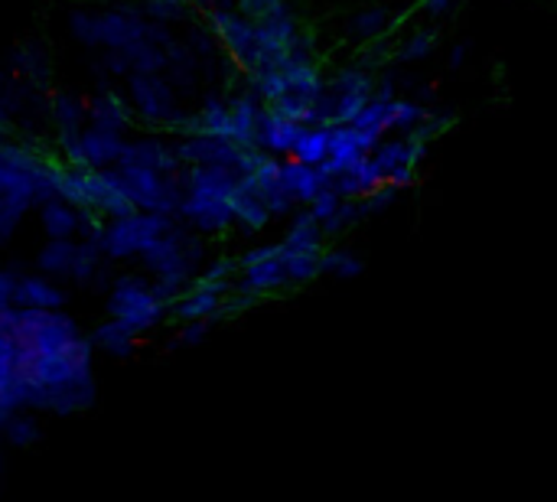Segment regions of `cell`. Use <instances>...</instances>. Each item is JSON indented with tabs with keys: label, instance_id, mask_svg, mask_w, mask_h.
Returning a JSON list of instances; mask_svg holds the SVG:
<instances>
[{
	"label": "cell",
	"instance_id": "obj_1",
	"mask_svg": "<svg viewBox=\"0 0 557 502\" xmlns=\"http://www.w3.org/2000/svg\"><path fill=\"white\" fill-rule=\"evenodd\" d=\"M91 340L82 333L52 353L16 350V385L23 408L49 415H78L95 405Z\"/></svg>",
	"mask_w": 557,
	"mask_h": 502
},
{
	"label": "cell",
	"instance_id": "obj_2",
	"mask_svg": "<svg viewBox=\"0 0 557 502\" xmlns=\"http://www.w3.org/2000/svg\"><path fill=\"white\" fill-rule=\"evenodd\" d=\"M140 261L153 278V291L170 304L199 274V265L206 261V245L202 235L173 219V225L140 252Z\"/></svg>",
	"mask_w": 557,
	"mask_h": 502
},
{
	"label": "cell",
	"instance_id": "obj_3",
	"mask_svg": "<svg viewBox=\"0 0 557 502\" xmlns=\"http://www.w3.org/2000/svg\"><path fill=\"white\" fill-rule=\"evenodd\" d=\"M0 327L13 336L16 350H26V353H52L82 336V327L75 323V317L62 314V307L36 310V307L10 304L0 310Z\"/></svg>",
	"mask_w": 557,
	"mask_h": 502
},
{
	"label": "cell",
	"instance_id": "obj_4",
	"mask_svg": "<svg viewBox=\"0 0 557 502\" xmlns=\"http://www.w3.org/2000/svg\"><path fill=\"white\" fill-rule=\"evenodd\" d=\"M108 317H117L137 336H147L166 323V301L153 291V281L140 274H121L108 284Z\"/></svg>",
	"mask_w": 557,
	"mask_h": 502
},
{
	"label": "cell",
	"instance_id": "obj_5",
	"mask_svg": "<svg viewBox=\"0 0 557 502\" xmlns=\"http://www.w3.org/2000/svg\"><path fill=\"white\" fill-rule=\"evenodd\" d=\"M173 225V216L163 212H127L117 219H104L101 222V235H98V252L108 261H127V258H140V252L160 238L166 229Z\"/></svg>",
	"mask_w": 557,
	"mask_h": 502
},
{
	"label": "cell",
	"instance_id": "obj_6",
	"mask_svg": "<svg viewBox=\"0 0 557 502\" xmlns=\"http://www.w3.org/2000/svg\"><path fill=\"white\" fill-rule=\"evenodd\" d=\"M117 183L134 209L140 212H163L176 216V206L183 199L180 170H153V167H134V163H114Z\"/></svg>",
	"mask_w": 557,
	"mask_h": 502
},
{
	"label": "cell",
	"instance_id": "obj_7",
	"mask_svg": "<svg viewBox=\"0 0 557 502\" xmlns=\"http://www.w3.org/2000/svg\"><path fill=\"white\" fill-rule=\"evenodd\" d=\"M199 20L215 36V42H222L225 56L232 59V65L242 75L261 65V59H258V39H255V20H248L235 7H202L199 10Z\"/></svg>",
	"mask_w": 557,
	"mask_h": 502
},
{
	"label": "cell",
	"instance_id": "obj_8",
	"mask_svg": "<svg viewBox=\"0 0 557 502\" xmlns=\"http://www.w3.org/2000/svg\"><path fill=\"white\" fill-rule=\"evenodd\" d=\"M176 160L186 167H232L235 173H248L255 157L261 154L258 147H238L232 137L222 134H206V131H189L173 137Z\"/></svg>",
	"mask_w": 557,
	"mask_h": 502
},
{
	"label": "cell",
	"instance_id": "obj_9",
	"mask_svg": "<svg viewBox=\"0 0 557 502\" xmlns=\"http://www.w3.org/2000/svg\"><path fill=\"white\" fill-rule=\"evenodd\" d=\"M127 108L134 121L147 131H163L166 121L180 111L173 82H166L160 72H127Z\"/></svg>",
	"mask_w": 557,
	"mask_h": 502
},
{
	"label": "cell",
	"instance_id": "obj_10",
	"mask_svg": "<svg viewBox=\"0 0 557 502\" xmlns=\"http://www.w3.org/2000/svg\"><path fill=\"white\" fill-rule=\"evenodd\" d=\"M235 281H206L193 278L170 304H166V320L170 323H186V320H222V301L232 291Z\"/></svg>",
	"mask_w": 557,
	"mask_h": 502
},
{
	"label": "cell",
	"instance_id": "obj_11",
	"mask_svg": "<svg viewBox=\"0 0 557 502\" xmlns=\"http://www.w3.org/2000/svg\"><path fill=\"white\" fill-rule=\"evenodd\" d=\"M304 23L290 7H281L261 20H255V39H258V59L261 65H284L294 42L300 39Z\"/></svg>",
	"mask_w": 557,
	"mask_h": 502
},
{
	"label": "cell",
	"instance_id": "obj_12",
	"mask_svg": "<svg viewBox=\"0 0 557 502\" xmlns=\"http://www.w3.org/2000/svg\"><path fill=\"white\" fill-rule=\"evenodd\" d=\"M176 219L189 232H196L202 238H225L235 229L228 199H193V196H183L180 206H176Z\"/></svg>",
	"mask_w": 557,
	"mask_h": 502
},
{
	"label": "cell",
	"instance_id": "obj_13",
	"mask_svg": "<svg viewBox=\"0 0 557 502\" xmlns=\"http://www.w3.org/2000/svg\"><path fill=\"white\" fill-rule=\"evenodd\" d=\"M82 183H85V206H88L95 216H101V219H117V216L134 212L131 199L124 196V189H121V183H117L114 167H104V170L85 167V170H82Z\"/></svg>",
	"mask_w": 557,
	"mask_h": 502
},
{
	"label": "cell",
	"instance_id": "obj_14",
	"mask_svg": "<svg viewBox=\"0 0 557 502\" xmlns=\"http://www.w3.org/2000/svg\"><path fill=\"white\" fill-rule=\"evenodd\" d=\"M147 36V20L137 7L117 3L108 10H98V46L104 49H127L131 42Z\"/></svg>",
	"mask_w": 557,
	"mask_h": 502
},
{
	"label": "cell",
	"instance_id": "obj_15",
	"mask_svg": "<svg viewBox=\"0 0 557 502\" xmlns=\"http://www.w3.org/2000/svg\"><path fill=\"white\" fill-rule=\"evenodd\" d=\"M228 206H232V219H235L238 232L258 235L274 222L268 206H264V196H261L258 183L248 173H238V180H235V186L228 193Z\"/></svg>",
	"mask_w": 557,
	"mask_h": 502
},
{
	"label": "cell",
	"instance_id": "obj_16",
	"mask_svg": "<svg viewBox=\"0 0 557 502\" xmlns=\"http://www.w3.org/2000/svg\"><path fill=\"white\" fill-rule=\"evenodd\" d=\"M117 163H134V167H153V170H180L183 163L176 160L173 150V137H160V134H140V137H127L121 147Z\"/></svg>",
	"mask_w": 557,
	"mask_h": 502
},
{
	"label": "cell",
	"instance_id": "obj_17",
	"mask_svg": "<svg viewBox=\"0 0 557 502\" xmlns=\"http://www.w3.org/2000/svg\"><path fill=\"white\" fill-rule=\"evenodd\" d=\"M238 173L232 167H180L183 196L193 199H228Z\"/></svg>",
	"mask_w": 557,
	"mask_h": 502
},
{
	"label": "cell",
	"instance_id": "obj_18",
	"mask_svg": "<svg viewBox=\"0 0 557 502\" xmlns=\"http://www.w3.org/2000/svg\"><path fill=\"white\" fill-rule=\"evenodd\" d=\"M235 287H238V291H245V294H255L258 301L281 297V294H287V291H290L281 258H268V261H255V265L238 268V274H235Z\"/></svg>",
	"mask_w": 557,
	"mask_h": 502
},
{
	"label": "cell",
	"instance_id": "obj_19",
	"mask_svg": "<svg viewBox=\"0 0 557 502\" xmlns=\"http://www.w3.org/2000/svg\"><path fill=\"white\" fill-rule=\"evenodd\" d=\"M304 124L277 114L274 108H261V118H258V127H255V147L261 154H274V157H290V147L297 140Z\"/></svg>",
	"mask_w": 557,
	"mask_h": 502
},
{
	"label": "cell",
	"instance_id": "obj_20",
	"mask_svg": "<svg viewBox=\"0 0 557 502\" xmlns=\"http://www.w3.org/2000/svg\"><path fill=\"white\" fill-rule=\"evenodd\" d=\"M69 294L46 274H16L13 278V307H36V310H59L65 307Z\"/></svg>",
	"mask_w": 557,
	"mask_h": 502
},
{
	"label": "cell",
	"instance_id": "obj_21",
	"mask_svg": "<svg viewBox=\"0 0 557 502\" xmlns=\"http://www.w3.org/2000/svg\"><path fill=\"white\" fill-rule=\"evenodd\" d=\"M281 186L294 196L297 206H307L323 186H330V173L317 163H300L294 157H281Z\"/></svg>",
	"mask_w": 557,
	"mask_h": 502
},
{
	"label": "cell",
	"instance_id": "obj_22",
	"mask_svg": "<svg viewBox=\"0 0 557 502\" xmlns=\"http://www.w3.org/2000/svg\"><path fill=\"white\" fill-rule=\"evenodd\" d=\"M124 140H127V134H117V131H104V127L85 124V127L78 131V147H82L85 167H95V170L114 167L117 157H121Z\"/></svg>",
	"mask_w": 557,
	"mask_h": 502
},
{
	"label": "cell",
	"instance_id": "obj_23",
	"mask_svg": "<svg viewBox=\"0 0 557 502\" xmlns=\"http://www.w3.org/2000/svg\"><path fill=\"white\" fill-rule=\"evenodd\" d=\"M382 170L375 167V160L369 154H362L356 163H349L346 170L330 176V186L343 196V199H366L379 183H382Z\"/></svg>",
	"mask_w": 557,
	"mask_h": 502
},
{
	"label": "cell",
	"instance_id": "obj_24",
	"mask_svg": "<svg viewBox=\"0 0 557 502\" xmlns=\"http://www.w3.org/2000/svg\"><path fill=\"white\" fill-rule=\"evenodd\" d=\"M261 101L251 88L245 91H235L228 98V137L238 144V147H255V127H258V118H261Z\"/></svg>",
	"mask_w": 557,
	"mask_h": 502
},
{
	"label": "cell",
	"instance_id": "obj_25",
	"mask_svg": "<svg viewBox=\"0 0 557 502\" xmlns=\"http://www.w3.org/2000/svg\"><path fill=\"white\" fill-rule=\"evenodd\" d=\"M290 222H287V232H284V238H281V248H287V252H313V255H320L330 242H326V235H323V229H320V222L310 216V209L307 206H297L290 216H287Z\"/></svg>",
	"mask_w": 557,
	"mask_h": 502
},
{
	"label": "cell",
	"instance_id": "obj_26",
	"mask_svg": "<svg viewBox=\"0 0 557 502\" xmlns=\"http://www.w3.org/2000/svg\"><path fill=\"white\" fill-rule=\"evenodd\" d=\"M85 124H95V127H104V131H117V134H127L131 127H137L127 101L114 91H98L91 101H88V121Z\"/></svg>",
	"mask_w": 557,
	"mask_h": 502
},
{
	"label": "cell",
	"instance_id": "obj_27",
	"mask_svg": "<svg viewBox=\"0 0 557 502\" xmlns=\"http://www.w3.org/2000/svg\"><path fill=\"white\" fill-rule=\"evenodd\" d=\"M362 140L359 131L352 124H330V147H326V160L320 163L330 176L346 170L349 163H356L362 157Z\"/></svg>",
	"mask_w": 557,
	"mask_h": 502
},
{
	"label": "cell",
	"instance_id": "obj_28",
	"mask_svg": "<svg viewBox=\"0 0 557 502\" xmlns=\"http://www.w3.org/2000/svg\"><path fill=\"white\" fill-rule=\"evenodd\" d=\"M91 350H98V353H104V356H114V359H127V356H134V350H137V333L131 330V327H124L117 317H108V320H101L95 330H91Z\"/></svg>",
	"mask_w": 557,
	"mask_h": 502
},
{
	"label": "cell",
	"instance_id": "obj_29",
	"mask_svg": "<svg viewBox=\"0 0 557 502\" xmlns=\"http://www.w3.org/2000/svg\"><path fill=\"white\" fill-rule=\"evenodd\" d=\"M33 209L39 216V229L46 232V238H75V229H78V209L75 206H69L59 196H49Z\"/></svg>",
	"mask_w": 557,
	"mask_h": 502
},
{
	"label": "cell",
	"instance_id": "obj_30",
	"mask_svg": "<svg viewBox=\"0 0 557 502\" xmlns=\"http://www.w3.org/2000/svg\"><path fill=\"white\" fill-rule=\"evenodd\" d=\"M13 69L26 82H33L36 88H46L49 78H52V59H49L46 46L36 42V39H29V42H23V46L13 49Z\"/></svg>",
	"mask_w": 557,
	"mask_h": 502
},
{
	"label": "cell",
	"instance_id": "obj_31",
	"mask_svg": "<svg viewBox=\"0 0 557 502\" xmlns=\"http://www.w3.org/2000/svg\"><path fill=\"white\" fill-rule=\"evenodd\" d=\"M392 26H395V13L388 7H379L375 3V7H362L359 13H352V20L346 26V36L366 46V42L382 39Z\"/></svg>",
	"mask_w": 557,
	"mask_h": 502
},
{
	"label": "cell",
	"instance_id": "obj_32",
	"mask_svg": "<svg viewBox=\"0 0 557 502\" xmlns=\"http://www.w3.org/2000/svg\"><path fill=\"white\" fill-rule=\"evenodd\" d=\"M46 114H49L55 131H82L88 121V101L72 95V91H52Z\"/></svg>",
	"mask_w": 557,
	"mask_h": 502
},
{
	"label": "cell",
	"instance_id": "obj_33",
	"mask_svg": "<svg viewBox=\"0 0 557 502\" xmlns=\"http://www.w3.org/2000/svg\"><path fill=\"white\" fill-rule=\"evenodd\" d=\"M281 72L287 78V88L304 98H317L326 85V72L317 59H287L281 65Z\"/></svg>",
	"mask_w": 557,
	"mask_h": 502
},
{
	"label": "cell",
	"instance_id": "obj_34",
	"mask_svg": "<svg viewBox=\"0 0 557 502\" xmlns=\"http://www.w3.org/2000/svg\"><path fill=\"white\" fill-rule=\"evenodd\" d=\"M75 245L78 238H49L39 255H36V268L46 278H69L72 271V258H75Z\"/></svg>",
	"mask_w": 557,
	"mask_h": 502
},
{
	"label": "cell",
	"instance_id": "obj_35",
	"mask_svg": "<svg viewBox=\"0 0 557 502\" xmlns=\"http://www.w3.org/2000/svg\"><path fill=\"white\" fill-rule=\"evenodd\" d=\"M326 147H330V124H304L294 147H290V157L300 163L320 167L326 160Z\"/></svg>",
	"mask_w": 557,
	"mask_h": 502
},
{
	"label": "cell",
	"instance_id": "obj_36",
	"mask_svg": "<svg viewBox=\"0 0 557 502\" xmlns=\"http://www.w3.org/2000/svg\"><path fill=\"white\" fill-rule=\"evenodd\" d=\"M366 219H369V209L362 199H339V206L333 209V216L326 222H320V229H323L326 242H336V238L349 235L356 225H362Z\"/></svg>",
	"mask_w": 557,
	"mask_h": 502
},
{
	"label": "cell",
	"instance_id": "obj_37",
	"mask_svg": "<svg viewBox=\"0 0 557 502\" xmlns=\"http://www.w3.org/2000/svg\"><path fill=\"white\" fill-rule=\"evenodd\" d=\"M277 258L284 265L290 291L307 287V284H313L320 278V255H313V252H287V248H281Z\"/></svg>",
	"mask_w": 557,
	"mask_h": 502
},
{
	"label": "cell",
	"instance_id": "obj_38",
	"mask_svg": "<svg viewBox=\"0 0 557 502\" xmlns=\"http://www.w3.org/2000/svg\"><path fill=\"white\" fill-rule=\"evenodd\" d=\"M0 434H3V441H7L10 448L26 451V448H33V444L39 441V425H36V418L29 415V408H16V412H10V415L0 421Z\"/></svg>",
	"mask_w": 557,
	"mask_h": 502
},
{
	"label": "cell",
	"instance_id": "obj_39",
	"mask_svg": "<svg viewBox=\"0 0 557 502\" xmlns=\"http://www.w3.org/2000/svg\"><path fill=\"white\" fill-rule=\"evenodd\" d=\"M362 271H366V261L356 252H349V248H330L326 245L320 252V274H333L339 281H352Z\"/></svg>",
	"mask_w": 557,
	"mask_h": 502
},
{
	"label": "cell",
	"instance_id": "obj_40",
	"mask_svg": "<svg viewBox=\"0 0 557 502\" xmlns=\"http://www.w3.org/2000/svg\"><path fill=\"white\" fill-rule=\"evenodd\" d=\"M434 49H437V33H434L431 26H414V29H408L405 39L395 46L392 59H398V62H421V59H428Z\"/></svg>",
	"mask_w": 557,
	"mask_h": 502
},
{
	"label": "cell",
	"instance_id": "obj_41",
	"mask_svg": "<svg viewBox=\"0 0 557 502\" xmlns=\"http://www.w3.org/2000/svg\"><path fill=\"white\" fill-rule=\"evenodd\" d=\"M121 52H124L131 72H163V69H166V46H157V42H150L147 36L137 39V42H131V46L121 49Z\"/></svg>",
	"mask_w": 557,
	"mask_h": 502
},
{
	"label": "cell",
	"instance_id": "obj_42",
	"mask_svg": "<svg viewBox=\"0 0 557 502\" xmlns=\"http://www.w3.org/2000/svg\"><path fill=\"white\" fill-rule=\"evenodd\" d=\"M369 157L375 160V167H379L382 176L388 180L395 170L411 167V163H408V137H382V140L369 150Z\"/></svg>",
	"mask_w": 557,
	"mask_h": 502
},
{
	"label": "cell",
	"instance_id": "obj_43",
	"mask_svg": "<svg viewBox=\"0 0 557 502\" xmlns=\"http://www.w3.org/2000/svg\"><path fill=\"white\" fill-rule=\"evenodd\" d=\"M428 114V108L414 98H405V95H395L388 101V134H408L421 124V118Z\"/></svg>",
	"mask_w": 557,
	"mask_h": 502
},
{
	"label": "cell",
	"instance_id": "obj_44",
	"mask_svg": "<svg viewBox=\"0 0 557 502\" xmlns=\"http://www.w3.org/2000/svg\"><path fill=\"white\" fill-rule=\"evenodd\" d=\"M140 16L144 20H153V23H186L196 16V10L189 3H180V0H140L137 3Z\"/></svg>",
	"mask_w": 557,
	"mask_h": 502
},
{
	"label": "cell",
	"instance_id": "obj_45",
	"mask_svg": "<svg viewBox=\"0 0 557 502\" xmlns=\"http://www.w3.org/2000/svg\"><path fill=\"white\" fill-rule=\"evenodd\" d=\"M268 108H274L277 114H284V118H290V121H297V124H317V114H313V98H304V95H297V91H284V95H277Z\"/></svg>",
	"mask_w": 557,
	"mask_h": 502
},
{
	"label": "cell",
	"instance_id": "obj_46",
	"mask_svg": "<svg viewBox=\"0 0 557 502\" xmlns=\"http://www.w3.org/2000/svg\"><path fill=\"white\" fill-rule=\"evenodd\" d=\"M196 131L228 137V101H225V98H209V101L196 111Z\"/></svg>",
	"mask_w": 557,
	"mask_h": 502
},
{
	"label": "cell",
	"instance_id": "obj_47",
	"mask_svg": "<svg viewBox=\"0 0 557 502\" xmlns=\"http://www.w3.org/2000/svg\"><path fill=\"white\" fill-rule=\"evenodd\" d=\"M65 26H69V33H72L75 42L98 46V10H88V7L72 10L69 20H65Z\"/></svg>",
	"mask_w": 557,
	"mask_h": 502
},
{
	"label": "cell",
	"instance_id": "obj_48",
	"mask_svg": "<svg viewBox=\"0 0 557 502\" xmlns=\"http://www.w3.org/2000/svg\"><path fill=\"white\" fill-rule=\"evenodd\" d=\"M388 101L392 98H369L366 108L349 121L352 127H362V131H375V134H388Z\"/></svg>",
	"mask_w": 557,
	"mask_h": 502
},
{
	"label": "cell",
	"instance_id": "obj_49",
	"mask_svg": "<svg viewBox=\"0 0 557 502\" xmlns=\"http://www.w3.org/2000/svg\"><path fill=\"white\" fill-rule=\"evenodd\" d=\"M261 196H264V206H268L271 219H287V216L297 209L294 196L281 186V180H277V183H271L268 189H261Z\"/></svg>",
	"mask_w": 557,
	"mask_h": 502
},
{
	"label": "cell",
	"instance_id": "obj_50",
	"mask_svg": "<svg viewBox=\"0 0 557 502\" xmlns=\"http://www.w3.org/2000/svg\"><path fill=\"white\" fill-rule=\"evenodd\" d=\"M199 268H202V271H199V278H206V281H235V274H238V258H232V255H219V258L202 261Z\"/></svg>",
	"mask_w": 557,
	"mask_h": 502
},
{
	"label": "cell",
	"instance_id": "obj_51",
	"mask_svg": "<svg viewBox=\"0 0 557 502\" xmlns=\"http://www.w3.org/2000/svg\"><path fill=\"white\" fill-rule=\"evenodd\" d=\"M339 199H343V196H339L333 186H323V189L307 203V209H310V216H313L317 222H326V219L333 216V209L339 206Z\"/></svg>",
	"mask_w": 557,
	"mask_h": 502
},
{
	"label": "cell",
	"instance_id": "obj_52",
	"mask_svg": "<svg viewBox=\"0 0 557 502\" xmlns=\"http://www.w3.org/2000/svg\"><path fill=\"white\" fill-rule=\"evenodd\" d=\"M209 330H212L209 320H186V323H180V333L173 340V350H180V346H199L209 336Z\"/></svg>",
	"mask_w": 557,
	"mask_h": 502
},
{
	"label": "cell",
	"instance_id": "obj_53",
	"mask_svg": "<svg viewBox=\"0 0 557 502\" xmlns=\"http://www.w3.org/2000/svg\"><path fill=\"white\" fill-rule=\"evenodd\" d=\"M395 196H398V186H392L388 180H382L362 203H366V209H369V216H375V212H382V209H388L392 203H395Z\"/></svg>",
	"mask_w": 557,
	"mask_h": 502
},
{
	"label": "cell",
	"instance_id": "obj_54",
	"mask_svg": "<svg viewBox=\"0 0 557 502\" xmlns=\"http://www.w3.org/2000/svg\"><path fill=\"white\" fill-rule=\"evenodd\" d=\"M23 216H26V212H23L20 206H13L10 199L0 196V245L10 242V235L16 232V225L23 222Z\"/></svg>",
	"mask_w": 557,
	"mask_h": 502
},
{
	"label": "cell",
	"instance_id": "obj_55",
	"mask_svg": "<svg viewBox=\"0 0 557 502\" xmlns=\"http://www.w3.org/2000/svg\"><path fill=\"white\" fill-rule=\"evenodd\" d=\"M232 7H235L238 13H245L248 20H261V16H268V13L287 7V0H235Z\"/></svg>",
	"mask_w": 557,
	"mask_h": 502
},
{
	"label": "cell",
	"instance_id": "obj_56",
	"mask_svg": "<svg viewBox=\"0 0 557 502\" xmlns=\"http://www.w3.org/2000/svg\"><path fill=\"white\" fill-rule=\"evenodd\" d=\"M457 3H460V0H421V3H418V13H421L424 20L437 23V20H447V16L457 10Z\"/></svg>",
	"mask_w": 557,
	"mask_h": 502
},
{
	"label": "cell",
	"instance_id": "obj_57",
	"mask_svg": "<svg viewBox=\"0 0 557 502\" xmlns=\"http://www.w3.org/2000/svg\"><path fill=\"white\" fill-rule=\"evenodd\" d=\"M277 252H281V242H261V245H255V248H248V252H242V255H238V268L255 265V261L277 258Z\"/></svg>",
	"mask_w": 557,
	"mask_h": 502
},
{
	"label": "cell",
	"instance_id": "obj_58",
	"mask_svg": "<svg viewBox=\"0 0 557 502\" xmlns=\"http://www.w3.org/2000/svg\"><path fill=\"white\" fill-rule=\"evenodd\" d=\"M104 69H108L111 75H127V72H131V65H127V59H124V52H121V49H108V56H104Z\"/></svg>",
	"mask_w": 557,
	"mask_h": 502
},
{
	"label": "cell",
	"instance_id": "obj_59",
	"mask_svg": "<svg viewBox=\"0 0 557 502\" xmlns=\"http://www.w3.org/2000/svg\"><path fill=\"white\" fill-rule=\"evenodd\" d=\"M13 271H7V268H0V310L3 307H10V294H13Z\"/></svg>",
	"mask_w": 557,
	"mask_h": 502
},
{
	"label": "cell",
	"instance_id": "obj_60",
	"mask_svg": "<svg viewBox=\"0 0 557 502\" xmlns=\"http://www.w3.org/2000/svg\"><path fill=\"white\" fill-rule=\"evenodd\" d=\"M0 131H10V95L0 85Z\"/></svg>",
	"mask_w": 557,
	"mask_h": 502
},
{
	"label": "cell",
	"instance_id": "obj_61",
	"mask_svg": "<svg viewBox=\"0 0 557 502\" xmlns=\"http://www.w3.org/2000/svg\"><path fill=\"white\" fill-rule=\"evenodd\" d=\"M463 56H467V49H463V46H457V49L450 52V65H463Z\"/></svg>",
	"mask_w": 557,
	"mask_h": 502
},
{
	"label": "cell",
	"instance_id": "obj_62",
	"mask_svg": "<svg viewBox=\"0 0 557 502\" xmlns=\"http://www.w3.org/2000/svg\"><path fill=\"white\" fill-rule=\"evenodd\" d=\"M180 3H189V7H193V10H196V13H199V10H202V7H206V0H180Z\"/></svg>",
	"mask_w": 557,
	"mask_h": 502
}]
</instances>
